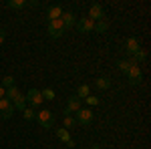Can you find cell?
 I'll list each match as a JSON object with an SVG mask.
<instances>
[{
    "instance_id": "cell-1",
    "label": "cell",
    "mask_w": 151,
    "mask_h": 149,
    "mask_svg": "<svg viewBox=\"0 0 151 149\" xmlns=\"http://www.w3.org/2000/svg\"><path fill=\"white\" fill-rule=\"evenodd\" d=\"M35 121H38V125L42 129H52V125H55V113L48 111V109H40V111H36Z\"/></svg>"
},
{
    "instance_id": "cell-26",
    "label": "cell",
    "mask_w": 151,
    "mask_h": 149,
    "mask_svg": "<svg viewBox=\"0 0 151 149\" xmlns=\"http://www.w3.org/2000/svg\"><path fill=\"white\" fill-rule=\"evenodd\" d=\"M4 40H6V30H4V28H0V45H2Z\"/></svg>"
},
{
    "instance_id": "cell-30",
    "label": "cell",
    "mask_w": 151,
    "mask_h": 149,
    "mask_svg": "<svg viewBox=\"0 0 151 149\" xmlns=\"http://www.w3.org/2000/svg\"><path fill=\"white\" fill-rule=\"evenodd\" d=\"M137 149H139V147H137Z\"/></svg>"
},
{
    "instance_id": "cell-6",
    "label": "cell",
    "mask_w": 151,
    "mask_h": 149,
    "mask_svg": "<svg viewBox=\"0 0 151 149\" xmlns=\"http://www.w3.org/2000/svg\"><path fill=\"white\" fill-rule=\"evenodd\" d=\"M87 18H89V20H97V22H99V20H105V18H107V14H105V8L103 6H101V4H91V8H89V16H87Z\"/></svg>"
},
{
    "instance_id": "cell-15",
    "label": "cell",
    "mask_w": 151,
    "mask_h": 149,
    "mask_svg": "<svg viewBox=\"0 0 151 149\" xmlns=\"http://www.w3.org/2000/svg\"><path fill=\"white\" fill-rule=\"evenodd\" d=\"M95 87L101 89V91H107V89H111V79H107V77H99V79H95Z\"/></svg>"
},
{
    "instance_id": "cell-17",
    "label": "cell",
    "mask_w": 151,
    "mask_h": 149,
    "mask_svg": "<svg viewBox=\"0 0 151 149\" xmlns=\"http://www.w3.org/2000/svg\"><path fill=\"white\" fill-rule=\"evenodd\" d=\"M6 6L12 8V10H22L24 6H26V0H8Z\"/></svg>"
},
{
    "instance_id": "cell-4",
    "label": "cell",
    "mask_w": 151,
    "mask_h": 149,
    "mask_svg": "<svg viewBox=\"0 0 151 149\" xmlns=\"http://www.w3.org/2000/svg\"><path fill=\"white\" fill-rule=\"evenodd\" d=\"M125 75H127V83L129 85H139L141 79H143V71H141L139 65H131V69H129Z\"/></svg>"
},
{
    "instance_id": "cell-5",
    "label": "cell",
    "mask_w": 151,
    "mask_h": 149,
    "mask_svg": "<svg viewBox=\"0 0 151 149\" xmlns=\"http://www.w3.org/2000/svg\"><path fill=\"white\" fill-rule=\"evenodd\" d=\"M26 103L30 109H36V107H40L42 105V95L38 89H30V91L26 93Z\"/></svg>"
},
{
    "instance_id": "cell-28",
    "label": "cell",
    "mask_w": 151,
    "mask_h": 149,
    "mask_svg": "<svg viewBox=\"0 0 151 149\" xmlns=\"http://www.w3.org/2000/svg\"><path fill=\"white\" fill-rule=\"evenodd\" d=\"M4 93H6V91H4V89L0 87V99H4Z\"/></svg>"
},
{
    "instance_id": "cell-10",
    "label": "cell",
    "mask_w": 151,
    "mask_h": 149,
    "mask_svg": "<svg viewBox=\"0 0 151 149\" xmlns=\"http://www.w3.org/2000/svg\"><path fill=\"white\" fill-rule=\"evenodd\" d=\"M77 30L83 32V35H87V32H95V22H93V20H89V18L85 16V18H81V20L77 22Z\"/></svg>"
},
{
    "instance_id": "cell-24",
    "label": "cell",
    "mask_w": 151,
    "mask_h": 149,
    "mask_svg": "<svg viewBox=\"0 0 151 149\" xmlns=\"http://www.w3.org/2000/svg\"><path fill=\"white\" fill-rule=\"evenodd\" d=\"M22 117H24V121H35L36 111H35V109H30V107H26V109L22 111Z\"/></svg>"
},
{
    "instance_id": "cell-23",
    "label": "cell",
    "mask_w": 151,
    "mask_h": 149,
    "mask_svg": "<svg viewBox=\"0 0 151 149\" xmlns=\"http://www.w3.org/2000/svg\"><path fill=\"white\" fill-rule=\"evenodd\" d=\"M107 28H109V20L105 18V20H99V22L95 24V32H107Z\"/></svg>"
},
{
    "instance_id": "cell-22",
    "label": "cell",
    "mask_w": 151,
    "mask_h": 149,
    "mask_svg": "<svg viewBox=\"0 0 151 149\" xmlns=\"http://www.w3.org/2000/svg\"><path fill=\"white\" fill-rule=\"evenodd\" d=\"M40 95H42V101H55V89H42L40 91Z\"/></svg>"
},
{
    "instance_id": "cell-2",
    "label": "cell",
    "mask_w": 151,
    "mask_h": 149,
    "mask_svg": "<svg viewBox=\"0 0 151 149\" xmlns=\"http://www.w3.org/2000/svg\"><path fill=\"white\" fill-rule=\"evenodd\" d=\"M93 119H95L93 111H91V109H83V107L77 111V117H75V121H77L79 125H83V127H89L91 123H93Z\"/></svg>"
},
{
    "instance_id": "cell-25",
    "label": "cell",
    "mask_w": 151,
    "mask_h": 149,
    "mask_svg": "<svg viewBox=\"0 0 151 149\" xmlns=\"http://www.w3.org/2000/svg\"><path fill=\"white\" fill-rule=\"evenodd\" d=\"M85 103L89 105V107H95V105H99V103H101V99H99V97H93V95H89V97L85 99Z\"/></svg>"
},
{
    "instance_id": "cell-8",
    "label": "cell",
    "mask_w": 151,
    "mask_h": 149,
    "mask_svg": "<svg viewBox=\"0 0 151 149\" xmlns=\"http://www.w3.org/2000/svg\"><path fill=\"white\" fill-rule=\"evenodd\" d=\"M79 109H81V99H79L77 95H73V97H69L67 107L63 109V115H73V113H77Z\"/></svg>"
},
{
    "instance_id": "cell-3",
    "label": "cell",
    "mask_w": 151,
    "mask_h": 149,
    "mask_svg": "<svg viewBox=\"0 0 151 149\" xmlns=\"http://www.w3.org/2000/svg\"><path fill=\"white\" fill-rule=\"evenodd\" d=\"M47 32L50 38H60V36L65 35V26H63V20L58 18V20H50L47 26Z\"/></svg>"
},
{
    "instance_id": "cell-29",
    "label": "cell",
    "mask_w": 151,
    "mask_h": 149,
    "mask_svg": "<svg viewBox=\"0 0 151 149\" xmlns=\"http://www.w3.org/2000/svg\"><path fill=\"white\" fill-rule=\"evenodd\" d=\"M91 149H101V145H91Z\"/></svg>"
},
{
    "instance_id": "cell-11",
    "label": "cell",
    "mask_w": 151,
    "mask_h": 149,
    "mask_svg": "<svg viewBox=\"0 0 151 149\" xmlns=\"http://www.w3.org/2000/svg\"><path fill=\"white\" fill-rule=\"evenodd\" d=\"M63 6H60V4H52V6H48L47 8V18H48V22H50V20H58V18H60V16H63Z\"/></svg>"
},
{
    "instance_id": "cell-27",
    "label": "cell",
    "mask_w": 151,
    "mask_h": 149,
    "mask_svg": "<svg viewBox=\"0 0 151 149\" xmlns=\"http://www.w3.org/2000/svg\"><path fill=\"white\" fill-rule=\"evenodd\" d=\"M26 6H32V8H36V6H38V2H36V0H30V2H26Z\"/></svg>"
},
{
    "instance_id": "cell-19",
    "label": "cell",
    "mask_w": 151,
    "mask_h": 149,
    "mask_svg": "<svg viewBox=\"0 0 151 149\" xmlns=\"http://www.w3.org/2000/svg\"><path fill=\"white\" fill-rule=\"evenodd\" d=\"M14 85H16V83H14V77H12V75H6L4 79L0 81V87H2L4 91H6V89H10V87H14Z\"/></svg>"
},
{
    "instance_id": "cell-9",
    "label": "cell",
    "mask_w": 151,
    "mask_h": 149,
    "mask_svg": "<svg viewBox=\"0 0 151 149\" xmlns=\"http://www.w3.org/2000/svg\"><path fill=\"white\" fill-rule=\"evenodd\" d=\"M123 48H125V53H127L129 57H131V55H135V53H137V50L141 48L139 38H135V36H129L127 40H125V45H123Z\"/></svg>"
},
{
    "instance_id": "cell-18",
    "label": "cell",
    "mask_w": 151,
    "mask_h": 149,
    "mask_svg": "<svg viewBox=\"0 0 151 149\" xmlns=\"http://www.w3.org/2000/svg\"><path fill=\"white\" fill-rule=\"evenodd\" d=\"M63 123H65V129H67V131L75 129V125H77V121H75L73 115H63Z\"/></svg>"
},
{
    "instance_id": "cell-13",
    "label": "cell",
    "mask_w": 151,
    "mask_h": 149,
    "mask_svg": "<svg viewBox=\"0 0 151 149\" xmlns=\"http://www.w3.org/2000/svg\"><path fill=\"white\" fill-rule=\"evenodd\" d=\"M60 20H63V26H65V30L73 28V26H75V12H63Z\"/></svg>"
},
{
    "instance_id": "cell-7",
    "label": "cell",
    "mask_w": 151,
    "mask_h": 149,
    "mask_svg": "<svg viewBox=\"0 0 151 149\" xmlns=\"http://www.w3.org/2000/svg\"><path fill=\"white\" fill-rule=\"evenodd\" d=\"M14 115V107H12V101H8L6 97L0 99V119H10Z\"/></svg>"
},
{
    "instance_id": "cell-21",
    "label": "cell",
    "mask_w": 151,
    "mask_h": 149,
    "mask_svg": "<svg viewBox=\"0 0 151 149\" xmlns=\"http://www.w3.org/2000/svg\"><path fill=\"white\" fill-rule=\"evenodd\" d=\"M131 65H135V63H131V60H129V58H125V60H123V58H121V60H119V63H117V69L121 71V73H127V71L131 69Z\"/></svg>"
},
{
    "instance_id": "cell-20",
    "label": "cell",
    "mask_w": 151,
    "mask_h": 149,
    "mask_svg": "<svg viewBox=\"0 0 151 149\" xmlns=\"http://www.w3.org/2000/svg\"><path fill=\"white\" fill-rule=\"evenodd\" d=\"M18 95H20V91H18V87H16V85H14V87H10V89H6V93H4V97H6L8 101H14Z\"/></svg>"
},
{
    "instance_id": "cell-16",
    "label": "cell",
    "mask_w": 151,
    "mask_h": 149,
    "mask_svg": "<svg viewBox=\"0 0 151 149\" xmlns=\"http://www.w3.org/2000/svg\"><path fill=\"white\" fill-rule=\"evenodd\" d=\"M89 95H91V87H89V85H79V89H77V97L83 101V99H87Z\"/></svg>"
},
{
    "instance_id": "cell-14",
    "label": "cell",
    "mask_w": 151,
    "mask_h": 149,
    "mask_svg": "<svg viewBox=\"0 0 151 149\" xmlns=\"http://www.w3.org/2000/svg\"><path fill=\"white\" fill-rule=\"evenodd\" d=\"M12 107H14V111H24L26 107H28V103H26V95H18L14 101H12Z\"/></svg>"
},
{
    "instance_id": "cell-12",
    "label": "cell",
    "mask_w": 151,
    "mask_h": 149,
    "mask_svg": "<svg viewBox=\"0 0 151 149\" xmlns=\"http://www.w3.org/2000/svg\"><path fill=\"white\" fill-rule=\"evenodd\" d=\"M55 133H57V137L60 139V141H65V143H67V147H73V145H75V141L70 139V133L65 129V127H63V129H57Z\"/></svg>"
}]
</instances>
